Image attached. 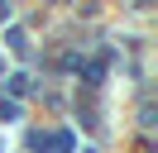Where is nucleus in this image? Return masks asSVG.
<instances>
[{
    "instance_id": "nucleus-5",
    "label": "nucleus",
    "mask_w": 158,
    "mask_h": 153,
    "mask_svg": "<svg viewBox=\"0 0 158 153\" xmlns=\"http://www.w3.org/2000/svg\"><path fill=\"white\" fill-rule=\"evenodd\" d=\"M139 5H148V0H139Z\"/></svg>"
},
{
    "instance_id": "nucleus-2",
    "label": "nucleus",
    "mask_w": 158,
    "mask_h": 153,
    "mask_svg": "<svg viewBox=\"0 0 158 153\" xmlns=\"http://www.w3.org/2000/svg\"><path fill=\"white\" fill-rule=\"evenodd\" d=\"M81 76H86V86H101V76H106V57L86 62V67H81Z\"/></svg>"
},
{
    "instance_id": "nucleus-1",
    "label": "nucleus",
    "mask_w": 158,
    "mask_h": 153,
    "mask_svg": "<svg viewBox=\"0 0 158 153\" xmlns=\"http://www.w3.org/2000/svg\"><path fill=\"white\" fill-rule=\"evenodd\" d=\"M29 143H34V148H39V153H72V134L67 129H58V134H29Z\"/></svg>"
},
{
    "instance_id": "nucleus-4",
    "label": "nucleus",
    "mask_w": 158,
    "mask_h": 153,
    "mask_svg": "<svg viewBox=\"0 0 158 153\" xmlns=\"http://www.w3.org/2000/svg\"><path fill=\"white\" fill-rule=\"evenodd\" d=\"M10 91H15V96H29V76L15 72V76H10Z\"/></svg>"
},
{
    "instance_id": "nucleus-3",
    "label": "nucleus",
    "mask_w": 158,
    "mask_h": 153,
    "mask_svg": "<svg viewBox=\"0 0 158 153\" xmlns=\"http://www.w3.org/2000/svg\"><path fill=\"white\" fill-rule=\"evenodd\" d=\"M5 38H10V48H15V53H29V38H24V29H10Z\"/></svg>"
}]
</instances>
